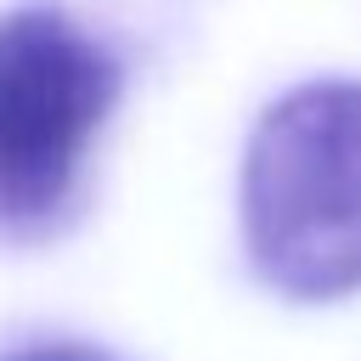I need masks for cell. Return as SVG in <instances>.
Masks as SVG:
<instances>
[{
	"label": "cell",
	"instance_id": "cell-1",
	"mask_svg": "<svg viewBox=\"0 0 361 361\" xmlns=\"http://www.w3.org/2000/svg\"><path fill=\"white\" fill-rule=\"evenodd\" d=\"M243 254L265 288L327 305L361 288V85L282 90L248 130L237 175Z\"/></svg>",
	"mask_w": 361,
	"mask_h": 361
},
{
	"label": "cell",
	"instance_id": "cell-2",
	"mask_svg": "<svg viewBox=\"0 0 361 361\" xmlns=\"http://www.w3.org/2000/svg\"><path fill=\"white\" fill-rule=\"evenodd\" d=\"M124 68L51 0L0 11V237H45L85 175Z\"/></svg>",
	"mask_w": 361,
	"mask_h": 361
},
{
	"label": "cell",
	"instance_id": "cell-3",
	"mask_svg": "<svg viewBox=\"0 0 361 361\" xmlns=\"http://www.w3.org/2000/svg\"><path fill=\"white\" fill-rule=\"evenodd\" d=\"M0 361H113V355H107V350H90V344L51 338V344H23V350H6Z\"/></svg>",
	"mask_w": 361,
	"mask_h": 361
}]
</instances>
